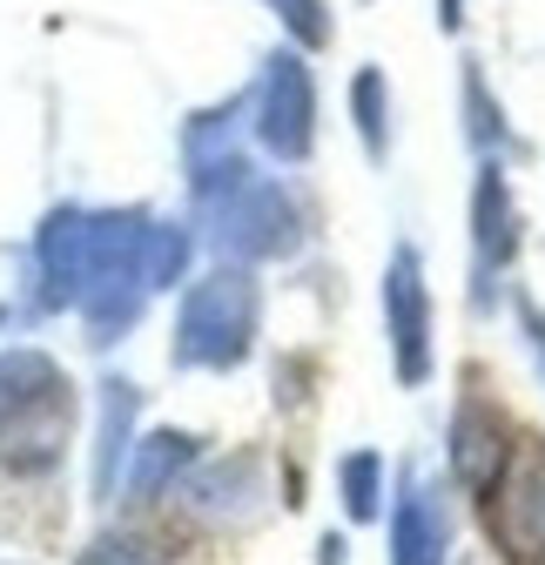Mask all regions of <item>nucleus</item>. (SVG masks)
I'll list each match as a JSON object with an SVG mask.
<instances>
[{
	"mask_svg": "<svg viewBox=\"0 0 545 565\" xmlns=\"http://www.w3.org/2000/svg\"><path fill=\"white\" fill-rule=\"evenodd\" d=\"M445 545H451L445 499L412 484L397 505V525H391V565H445Z\"/></svg>",
	"mask_w": 545,
	"mask_h": 565,
	"instance_id": "2",
	"label": "nucleus"
},
{
	"mask_svg": "<svg viewBox=\"0 0 545 565\" xmlns=\"http://www.w3.org/2000/svg\"><path fill=\"white\" fill-rule=\"evenodd\" d=\"M451 458H458V478H464V484L492 491V478H499L505 458H512V445H505V431H499V417H492V411H464L458 431H451Z\"/></svg>",
	"mask_w": 545,
	"mask_h": 565,
	"instance_id": "3",
	"label": "nucleus"
},
{
	"mask_svg": "<svg viewBox=\"0 0 545 565\" xmlns=\"http://www.w3.org/2000/svg\"><path fill=\"white\" fill-rule=\"evenodd\" d=\"M344 512L351 519H377V458H351L344 465Z\"/></svg>",
	"mask_w": 545,
	"mask_h": 565,
	"instance_id": "5",
	"label": "nucleus"
},
{
	"mask_svg": "<svg viewBox=\"0 0 545 565\" xmlns=\"http://www.w3.org/2000/svg\"><path fill=\"white\" fill-rule=\"evenodd\" d=\"M391 323H397V371L404 377H425V303L412 297V276H397L391 290Z\"/></svg>",
	"mask_w": 545,
	"mask_h": 565,
	"instance_id": "4",
	"label": "nucleus"
},
{
	"mask_svg": "<svg viewBox=\"0 0 545 565\" xmlns=\"http://www.w3.org/2000/svg\"><path fill=\"white\" fill-rule=\"evenodd\" d=\"M485 519L512 565H545V451L538 445H519L505 458V471L492 478Z\"/></svg>",
	"mask_w": 545,
	"mask_h": 565,
	"instance_id": "1",
	"label": "nucleus"
}]
</instances>
